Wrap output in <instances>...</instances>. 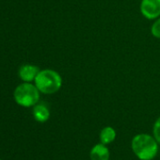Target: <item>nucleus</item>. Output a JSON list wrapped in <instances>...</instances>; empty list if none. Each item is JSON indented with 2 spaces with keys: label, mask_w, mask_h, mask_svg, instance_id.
<instances>
[{
  "label": "nucleus",
  "mask_w": 160,
  "mask_h": 160,
  "mask_svg": "<svg viewBox=\"0 0 160 160\" xmlns=\"http://www.w3.org/2000/svg\"><path fill=\"white\" fill-rule=\"evenodd\" d=\"M132 150L140 160H152L158 152V142L148 134H138L132 139Z\"/></svg>",
  "instance_id": "f257e3e1"
},
{
  "label": "nucleus",
  "mask_w": 160,
  "mask_h": 160,
  "mask_svg": "<svg viewBox=\"0 0 160 160\" xmlns=\"http://www.w3.org/2000/svg\"><path fill=\"white\" fill-rule=\"evenodd\" d=\"M34 82L40 92L43 94H53L60 90L62 86V78L58 72L51 69H45L39 72Z\"/></svg>",
  "instance_id": "f03ea898"
},
{
  "label": "nucleus",
  "mask_w": 160,
  "mask_h": 160,
  "mask_svg": "<svg viewBox=\"0 0 160 160\" xmlns=\"http://www.w3.org/2000/svg\"><path fill=\"white\" fill-rule=\"evenodd\" d=\"M13 97L15 102L21 107H34L40 100V91L30 82H24L16 87Z\"/></svg>",
  "instance_id": "7ed1b4c3"
},
{
  "label": "nucleus",
  "mask_w": 160,
  "mask_h": 160,
  "mask_svg": "<svg viewBox=\"0 0 160 160\" xmlns=\"http://www.w3.org/2000/svg\"><path fill=\"white\" fill-rule=\"evenodd\" d=\"M140 12L148 20H155L160 17V0H141Z\"/></svg>",
  "instance_id": "20e7f679"
},
{
  "label": "nucleus",
  "mask_w": 160,
  "mask_h": 160,
  "mask_svg": "<svg viewBox=\"0 0 160 160\" xmlns=\"http://www.w3.org/2000/svg\"><path fill=\"white\" fill-rule=\"evenodd\" d=\"M41 70L39 67L31 64H25L19 69V77L24 82H31L34 81L37 74Z\"/></svg>",
  "instance_id": "39448f33"
},
{
  "label": "nucleus",
  "mask_w": 160,
  "mask_h": 160,
  "mask_svg": "<svg viewBox=\"0 0 160 160\" xmlns=\"http://www.w3.org/2000/svg\"><path fill=\"white\" fill-rule=\"evenodd\" d=\"M109 155L108 149L103 143L94 145L90 153L91 160H109Z\"/></svg>",
  "instance_id": "423d86ee"
},
{
  "label": "nucleus",
  "mask_w": 160,
  "mask_h": 160,
  "mask_svg": "<svg viewBox=\"0 0 160 160\" xmlns=\"http://www.w3.org/2000/svg\"><path fill=\"white\" fill-rule=\"evenodd\" d=\"M33 117L39 122H45L50 117V111L44 105H35L33 108Z\"/></svg>",
  "instance_id": "0eeeda50"
},
{
  "label": "nucleus",
  "mask_w": 160,
  "mask_h": 160,
  "mask_svg": "<svg viewBox=\"0 0 160 160\" xmlns=\"http://www.w3.org/2000/svg\"><path fill=\"white\" fill-rule=\"evenodd\" d=\"M116 138V131L111 126H106L102 129L100 133V140L101 143L107 145L112 143Z\"/></svg>",
  "instance_id": "6e6552de"
},
{
  "label": "nucleus",
  "mask_w": 160,
  "mask_h": 160,
  "mask_svg": "<svg viewBox=\"0 0 160 160\" xmlns=\"http://www.w3.org/2000/svg\"><path fill=\"white\" fill-rule=\"evenodd\" d=\"M151 33L154 38L160 39V17L155 19V22L151 28Z\"/></svg>",
  "instance_id": "1a4fd4ad"
},
{
  "label": "nucleus",
  "mask_w": 160,
  "mask_h": 160,
  "mask_svg": "<svg viewBox=\"0 0 160 160\" xmlns=\"http://www.w3.org/2000/svg\"><path fill=\"white\" fill-rule=\"evenodd\" d=\"M153 138L160 144V117L155 121L153 124Z\"/></svg>",
  "instance_id": "9d476101"
},
{
  "label": "nucleus",
  "mask_w": 160,
  "mask_h": 160,
  "mask_svg": "<svg viewBox=\"0 0 160 160\" xmlns=\"http://www.w3.org/2000/svg\"><path fill=\"white\" fill-rule=\"evenodd\" d=\"M0 160H1V159H0Z\"/></svg>",
  "instance_id": "9b49d317"
}]
</instances>
